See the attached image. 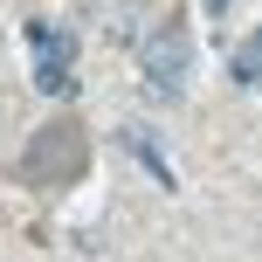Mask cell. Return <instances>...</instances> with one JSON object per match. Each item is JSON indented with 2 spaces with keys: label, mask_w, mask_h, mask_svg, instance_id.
<instances>
[{
  "label": "cell",
  "mask_w": 262,
  "mask_h": 262,
  "mask_svg": "<svg viewBox=\"0 0 262 262\" xmlns=\"http://www.w3.org/2000/svg\"><path fill=\"white\" fill-rule=\"evenodd\" d=\"M138 62H145V76H152V97H180L186 69H193V35H186V21H152L138 35Z\"/></svg>",
  "instance_id": "cell-1"
},
{
  "label": "cell",
  "mask_w": 262,
  "mask_h": 262,
  "mask_svg": "<svg viewBox=\"0 0 262 262\" xmlns=\"http://www.w3.org/2000/svg\"><path fill=\"white\" fill-rule=\"evenodd\" d=\"M28 41H35V83H41L49 97H62L69 83H76V76H69V62H76V41H69L62 28H41V21H28Z\"/></svg>",
  "instance_id": "cell-2"
},
{
  "label": "cell",
  "mask_w": 262,
  "mask_h": 262,
  "mask_svg": "<svg viewBox=\"0 0 262 262\" xmlns=\"http://www.w3.org/2000/svg\"><path fill=\"white\" fill-rule=\"evenodd\" d=\"M41 166H55V172H76V166H83L76 124H49V131H41V145L28 152V172H41Z\"/></svg>",
  "instance_id": "cell-3"
},
{
  "label": "cell",
  "mask_w": 262,
  "mask_h": 262,
  "mask_svg": "<svg viewBox=\"0 0 262 262\" xmlns=\"http://www.w3.org/2000/svg\"><path fill=\"white\" fill-rule=\"evenodd\" d=\"M235 83H249V90H262V28H255V35H249V41L235 49Z\"/></svg>",
  "instance_id": "cell-4"
}]
</instances>
